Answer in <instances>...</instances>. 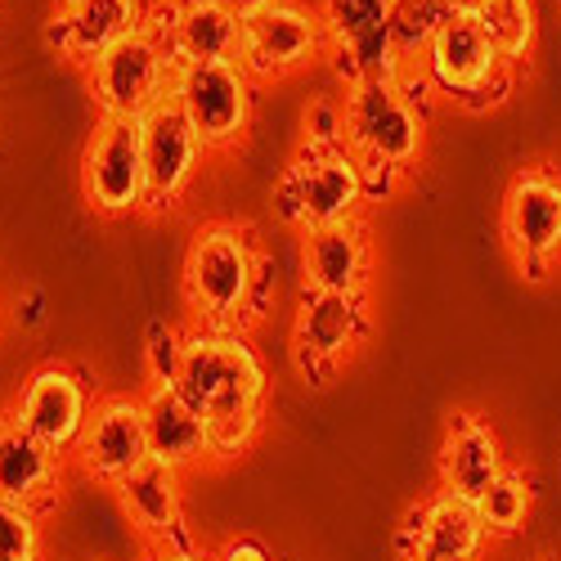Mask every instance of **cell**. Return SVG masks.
Listing matches in <instances>:
<instances>
[{"label": "cell", "mask_w": 561, "mask_h": 561, "mask_svg": "<svg viewBox=\"0 0 561 561\" xmlns=\"http://www.w3.org/2000/svg\"><path fill=\"white\" fill-rule=\"evenodd\" d=\"M274 297L270 261L252 248V229L211 220L184 252V301L198 329H248Z\"/></svg>", "instance_id": "obj_1"}, {"label": "cell", "mask_w": 561, "mask_h": 561, "mask_svg": "<svg viewBox=\"0 0 561 561\" xmlns=\"http://www.w3.org/2000/svg\"><path fill=\"white\" fill-rule=\"evenodd\" d=\"M175 391L207 423L265 417V368L243 329H194L184 333V364Z\"/></svg>", "instance_id": "obj_2"}, {"label": "cell", "mask_w": 561, "mask_h": 561, "mask_svg": "<svg viewBox=\"0 0 561 561\" xmlns=\"http://www.w3.org/2000/svg\"><path fill=\"white\" fill-rule=\"evenodd\" d=\"M423 113L400 77H359L342 95V145L359 158L364 175L409 171L423 158Z\"/></svg>", "instance_id": "obj_3"}, {"label": "cell", "mask_w": 561, "mask_h": 561, "mask_svg": "<svg viewBox=\"0 0 561 561\" xmlns=\"http://www.w3.org/2000/svg\"><path fill=\"white\" fill-rule=\"evenodd\" d=\"M368 198V175L346 145H301L274 190V207L288 225H337L359 220Z\"/></svg>", "instance_id": "obj_4"}, {"label": "cell", "mask_w": 561, "mask_h": 561, "mask_svg": "<svg viewBox=\"0 0 561 561\" xmlns=\"http://www.w3.org/2000/svg\"><path fill=\"white\" fill-rule=\"evenodd\" d=\"M175 55L162 36V27L149 19V27L130 32L90 64V95L100 104V117H145L153 104L171 100L175 85Z\"/></svg>", "instance_id": "obj_5"}, {"label": "cell", "mask_w": 561, "mask_h": 561, "mask_svg": "<svg viewBox=\"0 0 561 561\" xmlns=\"http://www.w3.org/2000/svg\"><path fill=\"white\" fill-rule=\"evenodd\" d=\"M423 77L440 90V95L458 104H490L503 100L512 85V68L499 59L485 27L477 23L472 5L445 14V23L432 32L423 50Z\"/></svg>", "instance_id": "obj_6"}, {"label": "cell", "mask_w": 561, "mask_h": 561, "mask_svg": "<svg viewBox=\"0 0 561 561\" xmlns=\"http://www.w3.org/2000/svg\"><path fill=\"white\" fill-rule=\"evenodd\" d=\"M81 194L100 216L149 211L139 117H100L81 153Z\"/></svg>", "instance_id": "obj_7"}, {"label": "cell", "mask_w": 561, "mask_h": 561, "mask_svg": "<svg viewBox=\"0 0 561 561\" xmlns=\"http://www.w3.org/2000/svg\"><path fill=\"white\" fill-rule=\"evenodd\" d=\"M171 100L190 117L194 135L203 139L207 153H225L243 139L252 122V77L239 59L220 64H180Z\"/></svg>", "instance_id": "obj_8"}, {"label": "cell", "mask_w": 561, "mask_h": 561, "mask_svg": "<svg viewBox=\"0 0 561 561\" xmlns=\"http://www.w3.org/2000/svg\"><path fill=\"white\" fill-rule=\"evenodd\" d=\"M503 243L526 278H548L561 261V175L552 167H522L503 194Z\"/></svg>", "instance_id": "obj_9"}, {"label": "cell", "mask_w": 561, "mask_h": 561, "mask_svg": "<svg viewBox=\"0 0 561 561\" xmlns=\"http://www.w3.org/2000/svg\"><path fill=\"white\" fill-rule=\"evenodd\" d=\"M323 45H329V27L323 14L293 5V0H265V5L243 10V32H239V64L252 81H278L310 64Z\"/></svg>", "instance_id": "obj_10"}, {"label": "cell", "mask_w": 561, "mask_h": 561, "mask_svg": "<svg viewBox=\"0 0 561 561\" xmlns=\"http://www.w3.org/2000/svg\"><path fill=\"white\" fill-rule=\"evenodd\" d=\"M90 387L77 368L68 364H45L23 382L19 400H14V423L23 432H32L45 449H55L59 458L77 449L85 423H90Z\"/></svg>", "instance_id": "obj_11"}, {"label": "cell", "mask_w": 561, "mask_h": 561, "mask_svg": "<svg viewBox=\"0 0 561 561\" xmlns=\"http://www.w3.org/2000/svg\"><path fill=\"white\" fill-rule=\"evenodd\" d=\"M368 319H364V297H342V293H301L297 306V364L306 382L329 387V378L342 368V359L364 342Z\"/></svg>", "instance_id": "obj_12"}, {"label": "cell", "mask_w": 561, "mask_h": 561, "mask_svg": "<svg viewBox=\"0 0 561 561\" xmlns=\"http://www.w3.org/2000/svg\"><path fill=\"white\" fill-rule=\"evenodd\" d=\"M490 535L481 526L477 503L454 499L445 490L413 503L400 522L396 548L400 561H477L485 552Z\"/></svg>", "instance_id": "obj_13"}, {"label": "cell", "mask_w": 561, "mask_h": 561, "mask_svg": "<svg viewBox=\"0 0 561 561\" xmlns=\"http://www.w3.org/2000/svg\"><path fill=\"white\" fill-rule=\"evenodd\" d=\"M77 462L85 477L104 485L126 481L135 467L149 462V432H145V400L139 396H113L90 409V423L77 440Z\"/></svg>", "instance_id": "obj_14"}, {"label": "cell", "mask_w": 561, "mask_h": 561, "mask_svg": "<svg viewBox=\"0 0 561 561\" xmlns=\"http://www.w3.org/2000/svg\"><path fill=\"white\" fill-rule=\"evenodd\" d=\"M139 139H145V180H149V211H167L190 190L198 171V158L207 153L203 139L194 135L190 117L180 113L175 100L153 104L139 117Z\"/></svg>", "instance_id": "obj_15"}, {"label": "cell", "mask_w": 561, "mask_h": 561, "mask_svg": "<svg viewBox=\"0 0 561 561\" xmlns=\"http://www.w3.org/2000/svg\"><path fill=\"white\" fill-rule=\"evenodd\" d=\"M153 23L162 27L175 64L239 59L243 10L233 0H167L162 10H153Z\"/></svg>", "instance_id": "obj_16"}, {"label": "cell", "mask_w": 561, "mask_h": 561, "mask_svg": "<svg viewBox=\"0 0 561 561\" xmlns=\"http://www.w3.org/2000/svg\"><path fill=\"white\" fill-rule=\"evenodd\" d=\"M149 19H153L149 0H72V5L59 10L45 41H50L64 59L90 68L104 50H113L117 41L149 27Z\"/></svg>", "instance_id": "obj_17"}, {"label": "cell", "mask_w": 561, "mask_h": 561, "mask_svg": "<svg viewBox=\"0 0 561 561\" xmlns=\"http://www.w3.org/2000/svg\"><path fill=\"white\" fill-rule=\"evenodd\" d=\"M368 265H373V248H368V229L359 220L301 229V274H306V288L364 297Z\"/></svg>", "instance_id": "obj_18"}, {"label": "cell", "mask_w": 561, "mask_h": 561, "mask_svg": "<svg viewBox=\"0 0 561 561\" xmlns=\"http://www.w3.org/2000/svg\"><path fill=\"white\" fill-rule=\"evenodd\" d=\"M507 467L503 440L499 432L485 423L481 413L458 409L445 427V445H440V490L454 499L477 503Z\"/></svg>", "instance_id": "obj_19"}, {"label": "cell", "mask_w": 561, "mask_h": 561, "mask_svg": "<svg viewBox=\"0 0 561 561\" xmlns=\"http://www.w3.org/2000/svg\"><path fill=\"white\" fill-rule=\"evenodd\" d=\"M113 490H117V503L130 517V526L153 548H190V535H184V494H180L175 467L149 458Z\"/></svg>", "instance_id": "obj_20"}, {"label": "cell", "mask_w": 561, "mask_h": 561, "mask_svg": "<svg viewBox=\"0 0 561 561\" xmlns=\"http://www.w3.org/2000/svg\"><path fill=\"white\" fill-rule=\"evenodd\" d=\"M64 485V458L45 449L32 432L14 423V413H0V499L45 512L55 507Z\"/></svg>", "instance_id": "obj_21"}, {"label": "cell", "mask_w": 561, "mask_h": 561, "mask_svg": "<svg viewBox=\"0 0 561 561\" xmlns=\"http://www.w3.org/2000/svg\"><path fill=\"white\" fill-rule=\"evenodd\" d=\"M139 400H145V432H149V458L153 462H167L175 472H184V467L211 458L207 417L175 387H149Z\"/></svg>", "instance_id": "obj_22"}, {"label": "cell", "mask_w": 561, "mask_h": 561, "mask_svg": "<svg viewBox=\"0 0 561 561\" xmlns=\"http://www.w3.org/2000/svg\"><path fill=\"white\" fill-rule=\"evenodd\" d=\"M472 14L507 68H522L535 50V0H472Z\"/></svg>", "instance_id": "obj_23"}, {"label": "cell", "mask_w": 561, "mask_h": 561, "mask_svg": "<svg viewBox=\"0 0 561 561\" xmlns=\"http://www.w3.org/2000/svg\"><path fill=\"white\" fill-rule=\"evenodd\" d=\"M477 512H481V526L490 539H512L522 535V526L530 522L535 512V477L526 467H503V477L477 499Z\"/></svg>", "instance_id": "obj_24"}, {"label": "cell", "mask_w": 561, "mask_h": 561, "mask_svg": "<svg viewBox=\"0 0 561 561\" xmlns=\"http://www.w3.org/2000/svg\"><path fill=\"white\" fill-rule=\"evenodd\" d=\"M0 561H41V512L0 499Z\"/></svg>", "instance_id": "obj_25"}, {"label": "cell", "mask_w": 561, "mask_h": 561, "mask_svg": "<svg viewBox=\"0 0 561 561\" xmlns=\"http://www.w3.org/2000/svg\"><path fill=\"white\" fill-rule=\"evenodd\" d=\"M145 364H149V387H175L180 364H184V333L158 319L153 329H149Z\"/></svg>", "instance_id": "obj_26"}, {"label": "cell", "mask_w": 561, "mask_h": 561, "mask_svg": "<svg viewBox=\"0 0 561 561\" xmlns=\"http://www.w3.org/2000/svg\"><path fill=\"white\" fill-rule=\"evenodd\" d=\"M306 145H342V100H323L310 108Z\"/></svg>", "instance_id": "obj_27"}, {"label": "cell", "mask_w": 561, "mask_h": 561, "mask_svg": "<svg viewBox=\"0 0 561 561\" xmlns=\"http://www.w3.org/2000/svg\"><path fill=\"white\" fill-rule=\"evenodd\" d=\"M211 561H270V552L256 539H229L211 552Z\"/></svg>", "instance_id": "obj_28"}, {"label": "cell", "mask_w": 561, "mask_h": 561, "mask_svg": "<svg viewBox=\"0 0 561 561\" xmlns=\"http://www.w3.org/2000/svg\"><path fill=\"white\" fill-rule=\"evenodd\" d=\"M158 557L153 561H211V552H198L194 543L190 548H153Z\"/></svg>", "instance_id": "obj_29"}, {"label": "cell", "mask_w": 561, "mask_h": 561, "mask_svg": "<svg viewBox=\"0 0 561 561\" xmlns=\"http://www.w3.org/2000/svg\"><path fill=\"white\" fill-rule=\"evenodd\" d=\"M27 323H41V293L27 297Z\"/></svg>", "instance_id": "obj_30"}, {"label": "cell", "mask_w": 561, "mask_h": 561, "mask_svg": "<svg viewBox=\"0 0 561 561\" xmlns=\"http://www.w3.org/2000/svg\"><path fill=\"white\" fill-rule=\"evenodd\" d=\"M233 5H239V10H252V5H265V0H233Z\"/></svg>", "instance_id": "obj_31"}, {"label": "cell", "mask_w": 561, "mask_h": 561, "mask_svg": "<svg viewBox=\"0 0 561 561\" xmlns=\"http://www.w3.org/2000/svg\"><path fill=\"white\" fill-rule=\"evenodd\" d=\"M64 5H72V0H64Z\"/></svg>", "instance_id": "obj_32"}]
</instances>
